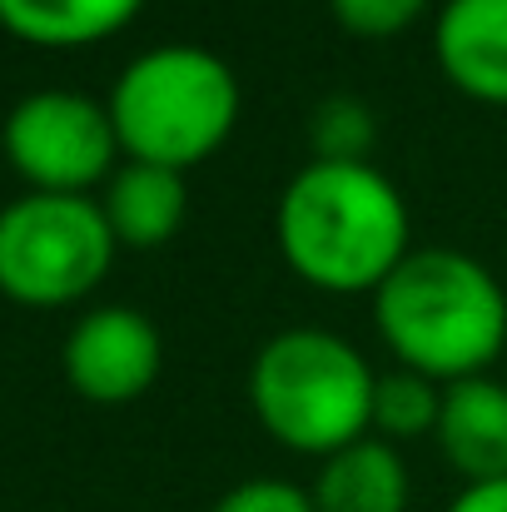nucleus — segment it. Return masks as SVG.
Returning <instances> with one entry per match:
<instances>
[{"label":"nucleus","mask_w":507,"mask_h":512,"mask_svg":"<svg viewBox=\"0 0 507 512\" xmlns=\"http://www.w3.org/2000/svg\"><path fill=\"white\" fill-rule=\"evenodd\" d=\"M110 125L125 160L194 170L239 125V75L204 45H155L110 85Z\"/></svg>","instance_id":"3"},{"label":"nucleus","mask_w":507,"mask_h":512,"mask_svg":"<svg viewBox=\"0 0 507 512\" xmlns=\"http://www.w3.org/2000/svg\"><path fill=\"white\" fill-rule=\"evenodd\" d=\"M60 363H65L70 388L85 403L120 408L155 388L165 343H160V329L150 314H140L130 304H105V309H90L65 334Z\"/></svg>","instance_id":"7"},{"label":"nucleus","mask_w":507,"mask_h":512,"mask_svg":"<svg viewBox=\"0 0 507 512\" xmlns=\"http://www.w3.org/2000/svg\"><path fill=\"white\" fill-rule=\"evenodd\" d=\"M115 234L90 194H25L0 209V294L25 309H65L100 289Z\"/></svg>","instance_id":"5"},{"label":"nucleus","mask_w":507,"mask_h":512,"mask_svg":"<svg viewBox=\"0 0 507 512\" xmlns=\"http://www.w3.org/2000/svg\"><path fill=\"white\" fill-rule=\"evenodd\" d=\"M408 239L398 184L368 160H309L274 209L284 264L324 294H373L413 254Z\"/></svg>","instance_id":"1"},{"label":"nucleus","mask_w":507,"mask_h":512,"mask_svg":"<svg viewBox=\"0 0 507 512\" xmlns=\"http://www.w3.org/2000/svg\"><path fill=\"white\" fill-rule=\"evenodd\" d=\"M309 498L314 512H408L413 483L403 453L388 438L368 433L319 463Z\"/></svg>","instance_id":"11"},{"label":"nucleus","mask_w":507,"mask_h":512,"mask_svg":"<svg viewBox=\"0 0 507 512\" xmlns=\"http://www.w3.org/2000/svg\"><path fill=\"white\" fill-rule=\"evenodd\" d=\"M209 512H314V498L309 488L284 483V478H249V483H234Z\"/></svg>","instance_id":"16"},{"label":"nucleus","mask_w":507,"mask_h":512,"mask_svg":"<svg viewBox=\"0 0 507 512\" xmlns=\"http://www.w3.org/2000/svg\"><path fill=\"white\" fill-rule=\"evenodd\" d=\"M145 0H0V25L45 50H75L120 35Z\"/></svg>","instance_id":"12"},{"label":"nucleus","mask_w":507,"mask_h":512,"mask_svg":"<svg viewBox=\"0 0 507 512\" xmlns=\"http://www.w3.org/2000/svg\"><path fill=\"white\" fill-rule=\"evenodd\" d=\"M373 329L398 368L448 388L488 373V363L503 353L507 294L473 254L428 244L373 289Z\"/></svg>","instance_id":"2"},{"label":"nucleus","mask_w":507,"mask_h":512,"mask_svg":"<svg viewBox=\"0 0 507 512\" xmlns=\"http://www.w3.org/2000/svg\"><path fill=\"white\" fill-rule=\"evenodd\" d=\"M334 20L358 40H388L423 20L428 0H329Z\"/></svg>","instance_id":"15"},{"label":"nucleus","mask_w":507,"mask_h":512,"mask_svg":"<svg viewBox=\"0 0 507 512\" xmlns=\"http://www.w3.org/2000/svg\"><path fill=\"white\" fill-rule=\"evenodd\" d=\"M448 512H507V478H498V483H468L448 503Z\"/></svg>","instance_id":"17"},{"label":"nucleus","mask_w":507,"mask_h":512,"mask_svg":"<svg viewBox=\"0 0 507 512\" xmlns=\"http://www.w3.org/2000/svg\"><path fill=\"white\" fill-rule=\"evenodd\" d=\"M5 160L35 194H90L120 170V140L110 110L80 90L25 95L0 130Z\"/></svg>","instance_id":"6"},{"label":"nucleus","mask_w":507,"mask_h":512,"mask_svg":"<svg viewBox=\"0 0 507 512\" xmlns=\"http://www.w3.org/2000/svg\"><path fill=\"white\" fill-rule=\"evenodd\" d=\"M433 55L458 95L507 105V0H443Z\"/></svg>","instance_id":"8"},{"label":"nucleus","mask_w":507,"mask_h":512,"mask_svg":"<svg viewBox=\"0 0 507 512\" xmlns=\"http://www.w3.org/2000/svg\"><path fill=\"white\" fill-rule=\"evenodd\" d=\"M433 438L463 483L507 478V383L488 373L448 383Z\"/></svg>","instance_id":"9"},{"label":"nucleus","mask_w":507,"mask_h":512,"mask_svg":"<svg viewBox=\"0 0 507 512\" xmlns=\"http://www.w3.org/2000/svg\"><path fill=\"white\" fill-rule=\"evenodd\" d=\"M373 383L378 373L348 339L299 324L254 353L249 408L279 448L324 463L373 433Z\"/></svg>","instance_id":"4"},{"label":"nucleus","mask_w":507,"mask_h":512,"mask_svg":"<svg viewBox=\"0 0 507 512\" xmlns=\"http://www.w3.org/2000/svg\"><path fill=\"white\" fill-rule=\"evenodd\" d=\"M438 408H443V383H433L413 368L378 373V383H373V433L388 443L433 433Z\"/></svg>","instance_id":"13"},{"label":"nucleus","mask_w":507,"mask_h":512,"mask_svg":"<svg viewBox=\"0 0 507 512\" xmlns=\"http://www.w3.org/2000/svg\"><path fill=\"white\" fill-rule=\"evenodd\" d=\"M309 145L314 160H368L373 145V115L353 95H329L309 115Z\"/></svg>","instance_id":"14"},{"label":"nucleus","mask_w":507,"mask_h":512,"mask_svg":"<svg viewBox=\"0 0 507 512\" xmlns=\"http://www.w3.org/2000/svg\"><path fill=\"white\" fill-rule=\"evenodd\" d=\"M100 214H105L115 244H125V249H160V244H169L179 234V224L189 214V184H184L179 170L125 160L120 170L105 179Z\"/></svg>","instance_id":"10"}]
</instances>
